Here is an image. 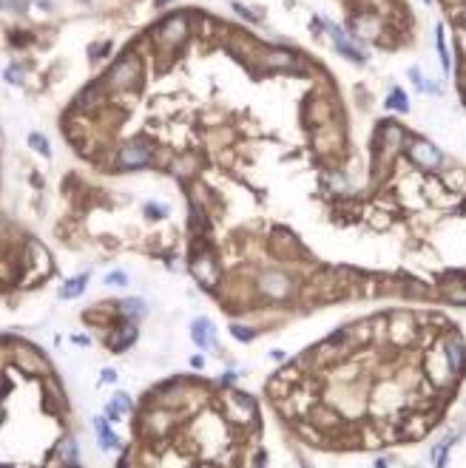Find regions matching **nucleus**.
I'll return each instance as SVG.
<instances>
[{
    "mask_svg": "<svg viewBox=\"0 0 466 468\" xmlns=\"http://www.w3.org/2000/svg\"><path fill=\"white\" fill-rule=\"evenodd\" d=\"M410 153H412V159H415L418 165H423V168H435V165L441 162V153H438L430 142H415Z\"/></svg>",
    "mask_w": 466,
    "mask_h": 468,
    "instance_id": "f257e3e1",
    "label": "nucleus"
},
{
    "mask_svg": "<svg viewBox=\"0 0 466 468\" xmlns=\"http://www.w3.org/2000/svg\"><path fill=\"white\" fill-rule=\"evenodd\" d=\"M120 162H123L125 168H142V165L148 162V145H145V142H134V145H128L123 151V156H120Z\"/></svg>",
    "mask_w": 466,
    "mask_h": 468,
    "instance_id": "f03ea898",
    "label": "nucleus"
},
{
    "mask_svg": "<svg viewBox=\"0 0 466 468\" xmlns=\"http://www.w3.org/2000/svg\"><path fill=\"white\" fill-rule=\"evenodd\" d=\"M210 332H213V327H210V321H205V318L193 321V327H190V335H193V340H197L199 347H210Z\"/></svg>",
    "mask_w": 466,
    "mask_h": 468,
    "instance_id": "7ed1b4c3",
    "label": "nucleus"
},
{
    "mask_svg": "<svg viewBox=\"0 0 466 468\" xmlns=\"http://www.w3.org/2000/svg\"><path fill=\"white\" fill-rule=\"evenodd\" d=\"M137 338V327H131V323H123V329L111 338V347L120 352V349H125V347H131V340Z\"/></svg>",
    "mask_w": 466,
    "mask_h": 468,
    "instance_id": "20e7f679",
    "label": "nucleus"
},
{
    "mask_svg": "<svg viewBox=\"0 0 466 468\" xmlns=\"http://www.w3.org/2000/svg\"><path fill=\"white\" fill-rule=\"evenodd\" d=\"M446 358L452 360V369H463L466 366V349L460 347L458 340H452V343H446Z\"/></svg>",
    "mask_w": 466,
    "mask_h": 468,
    "instance_id": "39448f33",
    "label": "nucleus"
},
{
    "mask_svg": "<svg viewBox=\"0 0 466 468\" xmlns=\"http://www.w3.org/2000/svg\"><path fill=\"white\" fill-rule=\"evenodd\" d=\"M86 284H88V275H77V278H71V281H66V284H63L60 295H63V298H74V295H80V292L86 290Z\"/></svg>",
    "mask_w": 466,
    "mask_h": 468,
    "instance_id": "423d86ee",
    "label": "nucleus"
},
{
    "mask_svg": "<svg viewBox=\"0 0 466 468\" xmlns=\"http://www.w3.org/2000/svg\"><path fill=\"white\" fill-rule=\"evenodd\" d=\"M57 457H60L66 465H77V445H74V440H63V443L57 445Z\"/></svg>",
    "mask_w": 466,
    "mask_h": 468,
    "instance_id": "0eeeda50",
    "label": "nucleus"
},
{
    "mask_svg": "<svg viewBox=\"0 0 466 468\" xmlns=\"http://www.w3.org/2000/svg\"><path fill=\"white\" fill-rule=\"evenodd\" d=\"M97 432H100V445H103V449H108V451L120 449V443H116L114 432H111V429L103 423V420H97Z\"/></svg>",
    "mask_w": 466,
    "mask_h": 468,
    "instance_id": "6e6552de",
    "label": "nucleus"
},
{
    "mask_svg": "<svg viewBox=\"0 0 466 468\" xmlns=\"http://www.w3.org/2000/svg\"><path fill=\"white\" fill-rule=\"evenodd\" d=\"M29 145L34 148L40 156H51V148H49V142H46L43 134H31V136H29Z\"/></svg>",
    "mask_w": 466,
    "mask_h": 468,
    "instance_id": "1a4fd4ad",
    "label": "nucleus"
},
{
    "mask_svg": "<svg viewBox=\"0 0 466 468\" xmlns=\"http://www.w3.org/2000/svg\"><path fill=\"white\" fill-rule=\"evenodd\" d=\"M386 105H390V108H395V111H406V108H410V103H406V94H404V91H398V88H395V91L390 94Z\"/></svg>",
    "mask_w": 466,
    "mask_h": 468,
    "instance_id": "9d476101",
    "label": "nucleus"
},
{
    "mask_svg": "<svg viewBox=\"0 0 466 468\" xmlns=\"http://www.w3.org/2000/svg\"><path fill=\"white\" fill-rule=\"evenodd\" d=\"M105 284H111V287H125V284H128V275H125V273H111V275H105Z\"/></svg>",
    "mask_w": 466,
    "mask_h": 468,
    "instance_id": "9b49d317",
    "label": "nucleus"
},
{
    "mask_svg": "<svg viewBox=\"0 0 466 468\" xmlns=\"http://www.w3.org/2000/svg\"><path fill=\"white\" fill-rule=\"evenodd\" d=\"M230 332H233V338H239V340H250L253 335V329H245V327H230Z\"/></svg>",
    "mask_w": 466,
    "mask_h": 468,
    "instance_id": "f8f14e48",
    "label": "nucleus"
},
{
    "mask_svg": "<svg viewBox=\"0 0 466 468\" xmlns=\"http://www.w3.org/2000/svg\"><path fill=\"white\" fill-rule=\"evenodd\" d=\"M114 406H116V412L123 414V412H128L131 409V400H128V395H116L114 397Z\"/></svg>",
    "mask_w": 466,
    "mask_h": 468,
    "instance_id": "ddd939ff",
    "label": "nucleus"
},
{
    "mask_svg": "<svg viewBox=\"0 0 466 468\" xmlns=\"http://www.w3.org/2000/svg\"><path fill=\"white\" fill-rule=\"evenodd\" d=\"M438 49H441V63L443 68H449V54H446V46H443V31L438 29Z\"/></svg>",
    "mask_w": 466,
    "mask_h": 468,
    "instance_id": "4468645a",
    "label": "nucleus"
},
{
    "mask_svg": "<svg viewBox=\"0 0 466 468\" xmlns=\"http://www.w3.org/2000/svg\"><path fill=\"white\" fill-rule=\"evenodd\" d=\"M145 213H148V216H153V219H162V216H165L168 210H165L162 205H148V210H145Z\"/></svg>",
    "mask_w": 466,
    "mask_h": 468,
    "instance_id": "2eb2a0df",
    "label": "nucleus"
},
{
    "mask_svg": "<svg viewBox=\"0 0 466 468\" xmlns=\"http://www.w3.org/2000/svg\"><path fill=\"white\" fill-rule=\"evenodd\" d=\"M6 79H9V83H23V74H20V68L12 66V68L6 71Z\"/></svg>",
    "mask_w": 466,
    "mask_h": 468,
    "instance_id": "dca6fc26",
    "label": "nucleus"
},
{
    "mask_svg": "<svg viewBox=\"0 0 466 468\" xmlns=\"http://www.w3.org/2000/svg\"><path fill=\"white\" fill-rule=\"evenodd\" d=\"M123 310L125 312H128V310L131 312H142V304H140V301H123Z\"/></svg>",
    "mask_w": 466,
    "mask_h": 468,
    "instance_id": "f3484780",
    "label": "nucleus"
},
{
    "mask_svg": "<svg viewBox=\"0 0 466 468\" xmlns=\"http://www.w3.org/2000/svg\"><path fill=\"white\" fill-rule=\"evenodd\" d=\"M443 454H446V445H438L435 449V465H443V460H446Z\"/></svg>",
    "mask_w": 466,
    "mask_h": 468,
    "instance_id": "a211bd4d",
    "label": "nucleus"
},
{
    "mask_svg": "<svg viewBox=\"0 0 466 468\" xmlns=\"http://www.w3.org/2000/svg\"><path fill=\"white\" fill-rule=\"evenodd\" d=\"M165 3H168V0H157V6H165Z\"/></svg>",
    "mask_w": 466,
    "mask_h": 468,
    "instance_id": "6ab92c4d",
    "label": "nucleus"
},
{
    "mask_svg": "<svg viewBox=\"0 0 466 468\" xmlns=\"http://www.w3.org/2000/svg\"><path fill=\"white\" fill-rule=\"evenodd\" d=\"M463 103H466V91H463Z\"/></svg>",
    "mask_w": 466,
    "mask_h": 468,
    "instance_id": "aec40b11",
    "label": "nucleus"
}]
</instances>
